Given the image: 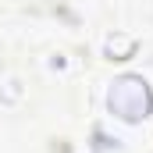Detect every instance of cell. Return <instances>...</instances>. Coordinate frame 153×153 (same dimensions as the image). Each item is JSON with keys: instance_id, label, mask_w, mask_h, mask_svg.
I'll return each instance as SVG.
<instances>
[{"instance_id": "1", "label": "cell", "mask_w": 153, "mask_h": 153, "mask_svg": "<svg viewBox=\"0 0 153 153\" xmlns=\"http://www.w3.org/2000/svg\"><path fill=\"white\" fill-rule=\"evenodd\" d=\"M107 107H111V114L121 117V121H143V117L153 111V93H150V85L139 75H121L114 85H111Z\"/></svg>"}, {"instance_id": "2", "label": "cell", "mask_w": 153, "mask_h": 153, "mask_svg": "<svg viewBox=\"0 0 153 153\" xmlns=\"http://www.w3.org/2000/svg\"><path fill=\"white\" fill-rule=\"evenodd\" d=\"M132 50H135V39H128V36H111L107 39V53H111L114 61L132 57Z\"/></svg>"}]
</instances>
